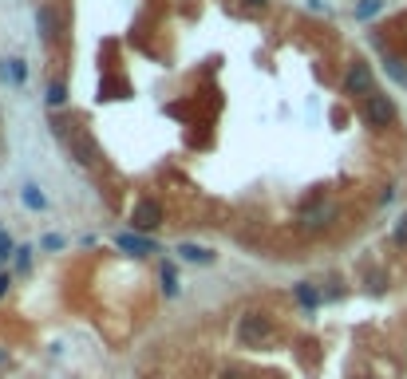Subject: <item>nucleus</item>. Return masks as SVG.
I'll return each instance as SVG.
<instances>
[{
    "instance_id": "1",
    "label": "nucleus",
    "mask_w": 407,
    "mask_h": 379,
    "mask_svg": "<svg viewBox=\"0 0 407 379\" xmlns=\"http://www.w3.org/2000/svg\"><path fill=\"white\" fill-rule=\"evenodd\" d=\"M238 340L245 344V348H257L261 340H269V320L261 316V312H249V316H241V324H238Z\"/></svg>"
},
{
    "instance_id": "2",
    "label": "nucleus",
    "mask_w": 407,
    "mask_h": 379,
    "mask_svg": "<svg viewBox=\"0 0 407 379\" xmlns=\"http://www.w3.org/2000/svg\"><path fill=\"white\" fill-rule=\"evenodd\" d=\"M364 119L372 127H387V123L396 119V103L387 99V95H367L364 99Z\"/></svg>"
},
{
    "instance_id": "3",
    "label": "nucleus",
    "mask_w": 407,
    "mask_h": 379,
    "mask_svg": "<svg viewBox=\"0 0 407 379\" xmlns=\"http://www.w3.org/2000/svg\"><path fill=\"white\" fill-rule=\"evenodd\" d=\"M130 221H135V230H154L162 221V206L154 198H142L135 210H130Z\"/></svg>"
},
{
    "instance_id": "4",
    "label": "nucleus",
    "mask_w": 407,
    "mask_h": 379,
    "mask_svg": "<svg viewBox=\"0 0 407 379\" xmlns=\"http://www.w3.org/2000/svg\"><path fill=\"white\" fill-rule=\"evenodd\" d=\"M376 80H372V68L367 63H356V68L348 71V80H344V91H352V95H376Z\"/></svg>"
},
{
    "instance_id": "5",
    "label": "nucleus",
    "mask_w": 407,
    "mask_h": 379,
    "mask_svg": "<svg viewBox=\"0 0 407 379\" xmlns=\"http://www.w3.org/2000/svg\"><path fill=\"white\" fill-rule=\"evenodd\" d=\"M63 139H68L71 159L80 162V166H91V162H95V142H91L87 135H80V130H71V135H63Z\"/></svg>"
},
{
    "instance_id": "6",
    "label": "nucleus",
    "mask_w": 407,
    "mask_h": 379,
    "mask_svg": "<svg viewBox=\"0 0 407 379\" xmlns=\"http://www.w3.org/2000/svg\"><path fill=\"white\" fill-rule=\"evenodd\" d=\"M36 28H40L44 40H56L60 36V20H56V12L44 4V8H36Z\"/></svg>"
},
{
    "instance_id": "7",
    "label": "nucleus",
    "mask_w": 407,
    "mask_h": 379,
    "mask_svg": "<svg viewBox=\"0 0 407 379\" xmlns=\"http://www.w3.org/2000/svg\"><path fill=\"white\" fill-rule=\"evenodd\" d=\"M119 245H123L127 253H154V241H147V237H130V233H123Z\"/></svg>"
},
{
    "instance_id": "8",
    "label": "nucleus",
    "mask_w": 407,
    "mask_h": 379,
    "mask_svg": "<svg viewBox=\"0 0 407 379\" xmlns=\"http://www.w3.org/2000/svg\"><path fill=\"white\" fill-rule=\"evenodd\" d=\"M0 75L12 80V83H24V63L20 60H4V63H0Z\"/></svg>"
},
{
    "instance_id": "9",
    "label": "nucleus",
    "mask_w": 407,
    "mask_h": 379,
    "mask_svg": "<svg viewBox=\"0 0 407 379\" xmlns=\"http://www.w3.org/2000/svg\"><path fill=\"white\" fill-rule=\"evenodd\" d=\"M293 292H297V300L305 304V309H317V304H320V292L312 289V285H297Z\"/></svg>"
},
{
    "instance_id": "10",
    "label": "nucleus",
    "mask_w": 407,
    "mask_h": 379,
    "mask_svg": "<svg viewBox=\"0 0 407 379\" xmlns=\"http://www.w3.org/2000/svg\"><path fill=\"white\" fill-rule=\"evenodd\" d=\"M182 261H202V265H209V261H214V253L209 249H198V245H182Z\"/></svg>"
},
{
    "instance_id": "11",
    "label": "nucleus",
    "mask_w": 407,
    "mask_h": 379,
    "mask_svg": "<svg viewBox=\"0 0 407 379\" xmlns=\"http://www.w3.org/2000/svg\"><path fill=\"white\" fill-rule=\"evenodd\" d=\"M24 206H28V210H44V206H48V198H44L36 186H24Z\"/></svg>"
},
{
    "instance_id": "12",
    "label": "nucleus",
    "mask_w": 407,
    "mask_h": 379,
    "mask_svg": "<svg viewBox=\"0 0 407 379\" xmlns=\"http://www.w3.org/2000/svg\"><path fill=\"white\" fill-rule=\"evenodd\" d=\"M63 99H68V87H63V83H51V87H48V103H51V107H60Z\"/></svg>"
},
{
    "instance_id": "13",
    "label": "nucleus",
    "mask_w": 407,
    "mask_h": 379,
    "mask_svg": "<svg viewBox=\"0 0 407 379\" xmlns=\"http://www.w3.org/2000/svg\"><path fill=\"white\" fill-rule=\"evenodd\" d=\"M162 289H166V297H174V292H178V280H174V269H162Z\"/></svg>"
},
{
    "instance_id": "14",
    "label": "nucleus",
    "mask_w": 407,
    "mask_h": 379,
    "mask_svg": "<svg viewBox=\"0 0 407 379\" xmlns=\"http://www.w3.org/2000/svg\"><path fill=\"white\" fill-rule=\"evenodd\" d=\"M376 12H379V0H364V4L356 8V16H360V20H367V16H376Z\"/></svg>"
},
{
    "instance_id": "15",
    "label": "nucleus",
    "mask_w": 407,
    "mask_h": 379,
    "mask_svg": "<svg viewBox=\"0 0 407 379\" xmlns=\"http://www.w3.org/2000/svg\"><path fill=\"white\" fill-rule=\"evenodd\" d=\"M396 245H407V213L399 218V225H396Z\"/></svg>"
},
{
    "instance_id": "16",
    "label": "nucleus",
    "mask_w": 407,
    "mask_h": 379,
    "mask_svg": "<svg viewBox=\"0 0 407 379\" xmlns=\"http://www.w3.org/2000/svg\"><path fill=\"white\" fill-rule=\"evenodd\" d=\"M8 253H12V241L8 233H0V261H8Z\"/></svg>"
},
{
    "instance_id": "17",
    "label": "nucleus",
    "mask_w": 407,
    "mask_h": 379,
    "mask_svg": "<svg viewBox=\"0 0 407 379\" xmlns=\"http://www.w3.org/2000/svg\"><path fill=\"white\" fill-rule=\"evenodd\" d=\"M8 285H12V277H8V273H0V297L8 292Z\"/></svg>"
},
{
    "instance_id": "18",
    "label": "nucleus",
    "mask_w": 407,
    "mask_h": 379,
    "mask_svg": "<svg viewBox=\"0 0 407 379\" xmlns=\"http://www.w3.org/2000/svg\"><path fill=\"white\" fill-rule=\"evenodd\" d=\"M221 379H241L238 371H221Z\"/></svg>"
},
{
    "instance_id": "19",
    "label": "nucleus",
    "mask_w": 407,
    "mask_h": 379,
    "mask_svg": "<svg viewBox=\"0 0 407 379\" xmlns=\"http://www.w3.org/2000/svg\"><path fill=\"white\" fill-rule=\"evenodd\" d=\"M245 4H265V0H245Z\"/></svg>"
}]
</instances>
